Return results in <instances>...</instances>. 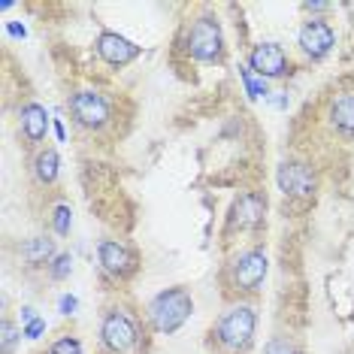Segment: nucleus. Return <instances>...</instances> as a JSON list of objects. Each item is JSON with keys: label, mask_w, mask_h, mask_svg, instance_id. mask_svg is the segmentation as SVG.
Here are the masks:
<instances>
[{"label": "nucleus", "mask_w": 354, "mask_h": 354, "mask_svg": "<svg viewBox=\"0 0 354 354\" xmlns=\"http://www.w3.org/2000/svg\"><path fill=\"white\" fill-rule=\"evenodd\" d=\"M34 318H37V312L30 309V306H25V309H21V321H25V324H30Z\"/></svg>", "instance_id": "a878e982"}, {"label": "nucleus", "mask_w": 354, "mask_h": 354, "mask_svg": "<svg viewBox=\"0 0 354 354\" xmlns=\"http://www.w3.org/2000/svg\"><path fill=\"white\" fill-rule=\"evenodd\" d=\"M140 46L131 43L127 37L122 34H112V30H103L97 37V55L103 61L109 64V67H127L133 58H140Z\"/></svg>", "instance_id": "9b49d317"}, {"label": "nucleus", "mask_w": 354, "mask_h": 354, "mask_svg": "<svg viewBox=\"0 0 354 354\" xmlns=\"http://www.w3.org/2000/svg\"><path fill=\"white\" fill-rule=\"evenodd\" d=\"M70 115H73V122L79 127H85V131H100V127L109 124L112 106H109L106 94L85 88V91H76L73 97H70Z\"/></svg>", "instance_id": "423d86ee"}, {"label": "nucleus", "mask_w": 354, "mask_h": 354, "mask_svg": "<svg viewBox=\"0 0 354 354\" xmlns=\"http://www.w3.org/2000/svg\"><path fill=\"white\" fill-rule=\"evenodd\" d=\"M58 167H61L58 151H55V149H43L34 158V176H37V182L52 185L55 179H58Z\"/></svg>", "instance_id": "dca6fc26"}, {"label": "nucleus", "mask_w": 354, "mask_h": 354, "mask_svg": "<svg viewBox=\"0 0 354 354\" xmlns=\"http://www.w3.org/2000/svg\"><path fill=\"white\" fill-rule=\"evenodd\" d=\"M49 354H82V342H79L76 336H61L49 348Z\"/></svg>", "instance_id": "412c9836"}, {"label": "nucleus", "mask_w": 354, "mask_h": 354, "mask_svg": "<svg viewBox=\"0 0 354 354\" xmlns=\"http://www.w3.org/2000/svg\"><path fill=\"white\" fill-rule=\"evenodd\" d=\"M6 34L15 37V39H25V37H28V28L19 25V21H10V25H6Z\"/></svg>", "instance_id": "393cba45"}, {"label": "nucleus", "mask_w": 354, "mask_h": 354, "mask_svg": "<svg viewBox=\"0 0 354 354\" xmlns=\"http://www.w3.org/2000/svg\"><path fill=\"white\" fill-rule=\"evenodd\" d=\"M185 49L194 61L203 64H215L224 58V34L215 15H200L194 25L188 28V37H185Z\"/></svg>", "instance_id": "20e7f679"}, {"label": "nucleus", "mask_w": 354, "mask_h": 354, "mask_svg": "<svg viewBox=\"0 0 354 354\" xmlns=\"http://www.w3.org/2000/svg\"><path fill=\"white\" fill-rule=\"evenodd\" d=\"M267 270H270L267 252H263V248H245V252H239L233 257L227 267L230 288L239 294H257L263 279H267Z\"/></svg>", "instance_id": "7ed1b4c3"}, {"label": "nucleus", "mask_w": 354, "mask_h": 354, "mask_svg": "<svg viewBox=\"0 0 354 354\" xmlns=\"http://www.w3.org/2000/svg\"><path fill=\"white\" fill-rule=\"evenodd\" d=\"M58 309H61V315H73V312L79 309V300L73 294H64L61 300H58Z\"/></svg>", "instance_id": "b1692460"}, {"label": "nucleus", "mask_w": 354, "mask_h": 354, "mask_svg": "<svg viewBox=\"0 0 354 354\" xmlns=\"http://www.w3.org/2000/svg\"><path fill=\"white\" fill-rule=\"evenodd\" d=\"M49 272H52V279H58V281H61V279H67L70 272H73V257H70V254H58V257L52 261Z\"/></svg>", "instance_id": "aec40b11"}, {"label": "nucleus", "mask_w": 354, "mask_h": 354, "mask_svg": "<svg viewBox=\"0 0 354 354\" xmlns=\"http://www.w3.org/2000/svg\"><path fill=\"white\" fill-rule=\"evenodd\" d=\"M276 182H279V191L285 197H294V200H309L318 188V179L312 173L309 164L303 160H281L279 164V173H276Z\"/></svg>", "instance_id": "0eeeda50"}, {"label": "nucleus", "mask_w": 354, "mask_h": 354, "mask_svg": "<svg viewBox=\"0 0 354 354\" xmlns=\"http://www.w3.org/2000/svg\"><path fill=\"white\" fill-rule=\"evenodd\" d=\"M52 227L58 236H67L70 227H73V209L70 206H55V212H52Z\"/></svg>", "instance_id": "a211bd4d"}, {"label": "nucleus", "mask_w": 354, "mask_h": 354, "mask_svg": "<svg viewBox=\"0 0 354 354\" xmlns=\"http://www.w3.org/2000/svg\"><path fill=\"white\" fill-rule=\"evenodd\" d=\"M100 342H103V348L112 351V354L133 351L136 342H140V330H136V321H133L131 312L122 309V306H112L106 315H103Z\"/></svg>", "instance_id": "39448f33"}, {"label": "nucleus", "mask_w": 354, "mask_h": 354, "mask_svg": "<svg viewBox=\"0 0 354 354\" xmlns=\"http://www.w3.org/2000/svg\"><path fill=\"white\" fill-rule=\"evenodd\" d=\"M239 79H243L245 94H248L252 100H257V97H270V85H267V79H261L257 73H252L248 67H239Z\"/></svg>", "instance_id": "f3484780"}, {"label": "nucleus", "mask_w": 354, "mask_h": 354, "mask_svg": "<svg viewBox=\"0 0 354 354\" xmlns=\"http://www.w3.org/2000/svg\"><path fill=\"white\" fill-rule=\"evenodd\" d=\"M263 354H303V351L297 348L288 336H272V339L267 342V348H263Z\"/></svg>", "instance_id": "6ab92c4d"}, {"label": "nucleus", "mask_w": 354, "mask_h": 354, "mask_svg": "<svg viewBox=\"0 0 354 354\" xmlns=\"http://www.w3.org/2000/svg\"><path fill=\"white\" fill-rule=\"evenodd\" d=\"M330 124L342 136H354V91H345L330 103Z\"/></svg>", "instance_id": "4468645a"}, {"label": "nucleus", "mask_w": 354, "mask_h": 354, "mask_svg": "<svg viewBox=\"0 0 354 354\" xmlns=\"http://www.w3.org/2000/svg\"><path fill=\"white\" fill-rule=\"evenodd\" d=\"M19 127L30 146L43 142L46 133H49V112L39 106V103H25V106L19 109Z\"/></svg>", "instance_id": "ddd939ff"}, {"label": "nucleus", "mask_w": 354, "mask_h": 354, "mask_svg": "<svg viewBox=\"0 0 354 354\" xmlns=\"http://www.w3.org/2000/svg\"><path fill=\"white\" fill-rule=\"evenodd\" d=\"M19 252H21V257H25L30 267H39V263L52 261L55 245H52V239H46V236H34V239H28V243H21Z\"/></svg>", "instance_id": "2eb2a0df"}, {"label": "nucleus", "mask_w": 354, "mask_h": 354, "mask_svg": "<svg viewBox=\"0 0 354 354\" xmlns=\"http://www.w3.org/2000/svg\"><path fill=\"white\" fill-rule=\"evenodd\" d=\"M55 133H58V140H61V142L67 140V131H64V122H61V118H55Z\"/></svg>", "instance_id": "bb28decb"}, {"label": "nucleus", "mask_w": 354, "mask_h": 354, "mask_svg": "<svg viewBox=\"0 0 354 354\" xmlns=\"http://www.w3.org/2000/svg\"><path fill=\"white\" fill-rule=\"evenodd\" d=\"M272 103H276L279 109H285L288 106V94H279V97H272Z\"/></svg>", "instance_id": "cd10ccee"}, {"label": "nucleus", "mask_w": 354, "mask_h": 354, "mask_svg": "<svg viewBox=\"0 0 354 354\" xmlns=\"http://www.w3.org/2000/svg\"><path fill=\"white\" fill-rule=\"evenodd\" d=\"M263 212H267V200L257 191H245L236 197L227 215V230H257L263 224Z\"/></svg>", "instance_id": "6e6552de"}, {"label": "nucleus", "mask_w": 354, "mask_h": 354, "mask_svg": "<svg viewBox=\"0 0 354 354\" xmlns=\"http://www.w3.org/2000/svg\"><path fill=\"white\" fill-rule=\"evenodd\" d=\"M300 49L309 55L312 61H318V58H324V55L333 49V43H336V34H333V28L327 25V21H321V19H312V21H306V25L300 28Z\"/></svg>", "instance_id": "f8f14e48"}, {"label": "nucleus", "mask_w": 354, "mask_h": 354, "mask_svg": "<svg viewBox=\"0 0 354 354\" xmlns=\"http://www.w3.org/2000/svg\"><path fill=\"white\" fill-rule=\"evenodd\" d=\"M97 257H100V267L115 279H127L136 270V254L118 239H103L97 245Z\"/></svg>", "instance_id": "9d476101"}, {"label": "nucleus", "mask_w": 354, "mask_h": 354, "mask_svg": "<svg viewBox=\"0 0 354 354\" xmlns=\"http://www.w3.org/2000/svg\"><path fill=\"white\" fill-rule=\"evenodd\" d=\"M43 333H46V318H34L30 324H25V330H21V336H28V339H39Z\"/></svg>", "instance_id": "5701e85b"}, {"label": "nucleus", "mask_w": 354, "mask_h": 354, "mask_svg": "<svg viewBox=\"0 0 354 354\" xmlns=\"http://www.w3.org/2000/svg\"><path fill=\"white\" fill-rule=\"evenodd\" d=\"M248 70L261 79H279L288 73V55L279 43H261L248 55Z\"/></svg>", "instance_id": "1a4fd4ad"}, {"label": "nucleus", "mask_w": 354, "mask_h": 354, "mask_svg": "<svg viewBox=\"0 0 354 354\" xmlns=\"http://www.w3.org/2000/svg\"><path fill=\"white\" fill-rule=\"evenodd\" d=\"M0 339H3V354H12L15 339H19V327H15L12 321H3V327H0Z\"/></svg>", "instance_id": "4be33fe9"}, {"label": "nucleus", "mask_w": 354, "mask_h": 354, "mask_svg": "<svg viewBox=\"0 0 354 354\" xmlns=\"http://www.w3.org/2000/svg\"><path fill=\"white\" fill-rule=\"evenodd\" d=\"M191 312H194V300L185 288H167L149 303V321L160 336L176 333L191 318Z\"/></svg>", "instance_id": "f03ea898"}, {"label": "nucleus", "mask_w": 354, "mask_h": 354, "mask_svg": "<svg viewBox=\"0 0 354 354\" xmlns=\"http://www.w3.org/2000/svg\"><path fill=\"white\" fill-rule=\"evenodd\" d=\"M254 327H257V315L248 303H236L230 306L224 315L215 321L212 327V336L215 342L221 345L224 351L230 354H239V351H248L254 342Z\"/></svg>", "instance_id": "f257e3e1"}]
</instances>
